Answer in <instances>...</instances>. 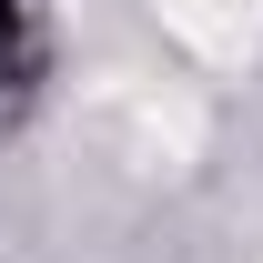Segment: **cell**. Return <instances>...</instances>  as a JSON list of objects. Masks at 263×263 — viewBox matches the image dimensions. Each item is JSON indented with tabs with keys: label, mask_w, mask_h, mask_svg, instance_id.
<instances>
[{
	"label": "cell",
	"mask_w": 263,
	"mask_h": 263,
	"mask_svg": "<svg viewBox=\"0 0 263 263\" xmlns=\"http://www.w3.org/2000/svg\"><path fill=\"white\" fill-rule=\"evenodd\" d=\"M202 61H253L263 51V0H152Z\"/></svg>",
	"instance_id": "cell-1"
}]
</instances>
